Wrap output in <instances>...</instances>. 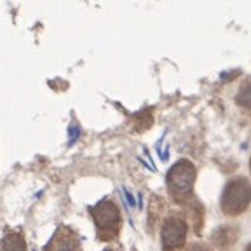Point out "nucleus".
Masks as SVG:
<instances>
[{"label": "nucleus", "mask_w": 251, "mask_h": 251, "mask_svg": "<svg viewBox=\"0 0 251 251\" xmlns=\"http://www.w3.org/2000/svg\"><path fill=\"white\" fill-rule=\"evenodd\" d=\"M250 197L251 190L246 178L230 180L225 187L224 196H222V209L228 215H239L248 209Z\"/></svg>", "instance_id": "obj_1"}, {"label": "nucleus", "mask_w": 251, "mask_h": 251, "mask_svg": "<svg viewBox=\"0 0 251 251\" xmlns=\"http://www.w3.org/2000/svg\"><path fill=\"white\" fill-rule=\"evenodd\" d=\"M196 181V168L190 161H180L168 173V187L175 196L190 192Z\"/></svg>", "instance_id": "obj_2"}, {"label": "nucleus", "mask_w": 251, "mask_h": 251, "mask_svg": "<svg viewBox=\"0 0 251 251\" xmlns=\"http://www.w3.org/2000/svg\"><path fill=\"white\" fill-rule=\"evenodd\" d=\"M187 227L181 220L171 218L162 227V246L164 248H180L185 243Z\"/></svg>", "instance_id": "obj_3"}, {"label": "nucleus", "mask_w": 251, "mask_h": 251, "mask_svg": "<svg viewBox=\"0 0 251 251\" xmlns=\"http://www.w3.org/2000/svg\"><path fill=\"white\" fill-rule=\"evenodd\" d=\"M94 218L100 228H112V225H119V209L114 202L103 201L94 208Z\"/></svg>", "instance_id": "obj_4"}, {"label": "nucleus", "mask_w": 251, "mask_h": 251, "mask_svg": "<svg viewBox=\"0 0 251 251\" xmlns=\"http://www.w3.org/2000/svg\"><path fill=\"white\" fill-rule=\"evenodd\" d=\"M78 136H80V127H78L77 124L70 126V129H68V138H70V140H68V143H70V145H74L75 140H77Z\"/></svg>", "instance_id": "obj_5"}, {"label": "nucleus", "mask_w": 251, "mask_h": 251, "mask_svg": "<svg viewBox=\"0 0 251 251\" xmlns=\"http://www.w3.org/2000/svg\"><path fill=\"white\" fill-rule=\"evenodd\" d=\"M237 101H239L243 106H248V105H250V100H248V84L243 87V93H241V96H239V100H237Z\"/></svg>", "instance_id": "obj_6"}]
</instances>
